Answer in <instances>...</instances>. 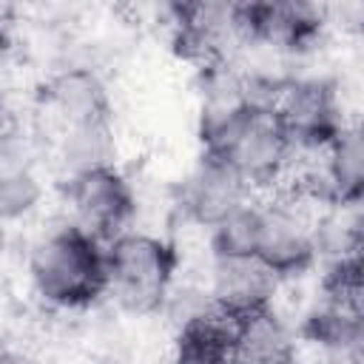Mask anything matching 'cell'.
Wrapping results in <instances>:
<instances>
[{
	"label": "cell",
	"instance_id": "cell-1",
	"mask_svg": "<svg viewBox=\"0 0 364 364\" xmlns=\"http://www.w3.org/2000/svg\"><path fill=\"white\" fill-rule=\"evenodd\" d=\"M26 267L34 296L54 310H85L108 296L105 242L68 219L31 245Z\"/></svg>",
	"mask_w": 364,
	"mask_h": 364
},
{
	"label": "cell",
	"instance_id": "cell-2",
	"mask_svg": "<svg viewBox=\"0 0 364 364\" xmlns=\"http://www.w3.org/2000/svg\"><path fill=\"white\" fill-rule=\"evenodd\" d=\"M105 259L108 296L125 310L154 313L171 301L179 270V250L173 242L131 228L105 245Z\"/></svg>",
	"mask_w": 364,
	"mask_h": 364
},
{
	"label": "cell",
	"instance_id": "cell-3",
	"mask_svg": "<svg viewBox=\"0 0 364 364\" xmlns=\"http://www.w3.org/2000/svg\"><path fill=\"white\" fill-rule=\"evenodd\" d=\"M270 111L299 151H327L344 131L341 97L327 77H282L270 97Z\"/></svg>",
	"mask_w": 364,
	"mask_h": 364
},
{
	"label": "cell",
	"instance_id": "cell-4",
	"mask_svg": "<svg viewBox=\"0 0 364 364\" xmlns=\"http://www.w3.org/2000/svg\"><path fill=\"white\" fill-rule=\"evenodd\" d=\"M63 196L68 208V222L88 230L100 242L108 245L131 230L136 196L128 176L117 165H102L65 176Z\"/></svg>",
	"mask_w": 364,
	"mask_h": 364
},
{
	"label": "cell",
	"instance_id": "cell-5",
	"mask_svg": "<svg viewBox=\"0 0 364 364\" xmlns=\"http://www.w3.org/2000/svg\"><path fill=\"white\" fill-rule=\"evenodd\" d=\"M316 213L301 199L276 196L262 202V228L256 259H262L282 282L307 273L318 264Z\"/></svg>",
	"mask_w": 364,
	"mask_h": 364
},
{
	"label": "cell",
	"instance_id": "cell-6",
	"mask_svg": "<svg viewBox=\"0 0 364 364\" xmlns=\"http://www.w3.org/2000/svg\"><path fill=\"white\" fill-rule=\"evenodd\" d=\"M296 154L299 148L273 117V111L259 108L245 119V125L228 139V145L216 156L228 159L236 173L250 185V191H262L279 185L287 176Z\"/></svg>",
	"mask_w": 364,
	"mask_h": 364
},
{
	"label": "cell",
	"instance_id": "cell-7",
	"mask_svg": "<svg viewBox=\"0 0 364 364\" xmlns=\"http://www.w3.org/2000/svg\"><path fill=\"white\" fill-rule=\"evenodd\" d=\"M247 199H253V191L236 173V168L228 159L202 151L199 159L188 168V173L176 182L173 202L188 222L213 230Z\"/></svg>",
	"mask_w": 364,
	"mask_h": 364
},
{
	"label": "cell",
	"instance_id": "cell-8",
	"mask_svg": "<svg viewBox=\"0 0 364 364\" xmlns=\"http://www.w3.org/2000/svg\"><path fill=\"white\" fill-rule=\"evenodd\" d=\"M282 279L256 256H219L210 253L205 296L210 307L228 318H245L273 307Z\"/></svg>",
	"mask_w": 364,
	"mask_h": 364
},
{
	"label": "cell",
	"instance_id": "cell-9",
	"mask_svg": "<svg viewBox=\"0 0 364 364\" xmlns=\"http://www.w3.org/2000/svg\"><path fill=\"white\" fill-rule=\"evenodd\" d=\"M242 37L279 51H301L316 43L327 26V9L299 0L236 3Z\"/></svg>",
	"mask_w": 364,
	"mask_h": 364
},
{
	"label": "cell",
	"instance_id": "cell-10",
	"mask_svg": "<svg viewBox=\"0 0 364 364\" xmlns=\"http://www.w3.org/2000/svg\"><path fill=\"white\" fill-rule=\"evenodd\" d=\"M46 111L54 114L60 128L111 119V100L102 77L88 65H68L60 68L43 85Z\"/></svg>",
	"mask_w": 364,
	"mask_h": 364
},
{
	"label": "cell",
	"instance_id": "cell-11",
	"mask_svg": "<svg viewBox=\"0 0 364 364\" xmlns=\"http://www.w3.org/2000/svg\"><path fill=\"white\" fill-rule=\"evenodd\" d=\"M233 327L236 318H228L210 301L188 313L179 318L173 364H233Z\"/></svg>",
	"mask_w": 364,
	"mask_h": 364
},
{
	"label": "cell",
	"instance_id": "cell-12",
	"mask_svg": "<svg viewBox=\"0 0 364 364\" xmlns=\"http://www.w3.org/2000/svg\"><path fill=\"white\" fill-rule=\"evenodd\" d=\"M296 358V336L273 307L236 318L233 364H293Z\"/></svg>",
	"mask_w": 364,
	"mask_h": 364
},
{
	"label": "cell",
	"instance_id": "cell-13",
	"mask_svg": "<svg viewBox=\"0 0 364 364\" xmlns=\"http://www.w3.org/2000/svg\"><path fill=\"white\" fill-rule=\"evenodd\" d=\"M321 191L327 202L364 205V122L344 125L324 151Z\"/></svg>",
	"mask_w": 364,
	"mask_h": 364
},
{
	"label": "cell",
	"instance_id": "cell-14",
	"mask_svg": "<svg viewBox=\"0 0 364 364\" xmlns=\"http://www.w3.org/2000/svg\"><path fill=\"white\" fill-rule=\"evenodd\" d=\"M114 131L111 119H97V122H80L60 128L57 136V159L65 171V176L114 165Z\"/></svg>",
	"mask_w": 364,
	"mask_h": 364
},
{
	"label": "cell",
	"instance_id": "cell-15",
	"mask_svg": "<svg viewBox=\"0 0 364 364\" xmlns=\"http://www.w3.org/2000/svg\"><path fill=\"white\" fill-rule=\"evenodd\" d=\"M43 202V182L31 162L14 156L9 148H3V173H0V210L6 222L26 219L34 213Z\"/></svg>",
	"mask_w": 364,
	"mask_h": 364
},
{
	"label": "cell",
	"instance_id": "cell-16",
	"mask_svg": "<svg viewBox=\"0 0 364 364\" xmlns=\"http://www.w3.org/2000/svg\"><path fill=\"white\" fill-rule=\"evenodd\" d=\"M262 228V202L247 199L210 230V253L219 256H256Z\"/></svg>",
	"mask_w": 364,
	"mask_h": 364
},
{
	"label": "cell",
	"instance_id": "cell-17",
	"mask_svg": "<svg viewBox=\"0 0 364 364\" xmlns=\"http://www.w3.org/2000/svg\"><path fill=\"white\" fill-rule=\"evenodd\" d=\"M324 9H327V23H336L338 28L364 37V0L338 3V6H324Z\"/></svg>",
	"mask_w": 364,
	"mask_h": 364
},
{
	"label": "cell",
	"instance_id": "cell-18",
	"mask_svg": "<svg viewBox=\"0 0 364 364\" xmlns=\"http://www.w3.org/2000/svg\"><path fill=\"white\" fill-rule=\"evenodd\" d=\"M338 361L341 364H364V316L344 336L341 350H338Z\"/></svg>",
	"mask_w": 364,
	"mask_h": 364
},
{
	"label": "cell",
	"instance_id": "cell-19",
	"mask_svg": "<svg viewBox=\"0 0 364 364\" xmlns=\"http://www.w3.org/2000/svg\"><path fill=\"white\" fill-rule=\"evenodd\" d=\"M0 364H37V361L26 358L23 353H14V350H3V355H0Z\"/></svg>",
	"mask_w": 364,
	"mask_h": 364
},
{
	"label": "cell",
	"instance_id": "cell-20",
	"mask_svg": "<svg viewBox=\"0 0 364 364\" xmlns=\"http://www.w3.org/2000/svg\"><path fill=\"white\" fill-rule=\"evenodd\" d=\"M293 364H301V361H299V358H296V361H293Z\"/></svg>",
	"mask_w": 364,
	"mask_h": 364
}]
</instances>
